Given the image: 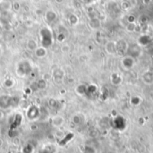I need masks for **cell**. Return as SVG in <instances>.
Listing matches in <instances>:
<instances>
[{
	"label": "cell",
	"mask_w": 153,
	"mask_h": 153,
	"mask_svg": "<svg viewBox=\"0 0 153 153\" xmlns=\"http://www.w3.org/2000/svg\"><path fill=\"white\" fill-rule=\"evenodd\" d=\"M39 37H40V43L41 46L48 48L49 47L52 46L54 38H53V33L51 30L48 27H43L39 30Z\"/></svg>",
	"instance_id": "cell-1"
},
{
	"label": "cell",
	"mask_w": 153,
	"mask_h": 153,
	"mask_svg": "<svg viewBox=\"0 0 153 153\" xmlns=\"http://www.w3.org/2000/svg\"><path fill=\"white\" fill-rule=\"evenodd\" d=\"M32 70H33L32 65L30 62L28 60H22L16 65V74L18 76L22 78L28 76L32 72Z\"/></svg>",
	"instance_id": "cell-2"
},
{
	"label": "cell",
	"mask_w": 153,
	"mask_h": 153,
	"mask_svg": "<svg viewBox=\"0 0 153 153\" xmlns=\"http://www.w3.org/2000/svg\"><path fill=\"white\" fill-rule=\"evenodd\" d=\"M142 54V48L140 44L138 43H133V44H128L127 51L126 56H129L133 58H137L141 56Z\"/></svg>",
	"instance_id": "cell-3"
},
{
	"label": "cell",
	"mask_w": 153,
	"mask_h": 153,
	"mask_svg": "<svg viewBox=\"0 0 153 153\" xmlns=\"http://www.w3.org/2000/svg\"><path fill=\"white\" fill-rule=\"evenodd\" d=\"M15 99L16 97H13L10 95H1L0 96V108H8L10 107H13V105H16L17 103H15Z\"/></svg>",
	"instance_id": "cell-4"
},
{
	"label": "cell",
	"mask_w": 153,
	"mask_h": 153,
	"mask_svg": "<svg viewBox=\"0 0 153 153\" xmlns=\"http://www.w3.org/2000/svg\"><path fill=\"white\" fill-rule=\"evenodd\" d=\"M40 116V110L39 108L35 105H30L28 107L26 111V117L29 121H36Z\"/></svg>",
	"instance_id": "cell-5"
},
{
	"label": "cell",
	"mask_w": 153,
	"mask_h": 153,
	"mask_svg": "<svg viewBox=\"0 0 153 153\" xmlns=\"http://www.w3.org/2000/svg\"><path fill=\"white\" fill-rule=\"evenodd\" d=\"M127 48H128L127 42L124 39H119L117 42V54H118L120 56H126Z\"/></svg>",
	"instance_id": "cell-6"
},
{
	"label": "cell",
	"mask_w": 153,
	"mask_h": 153,
	"mask_svg": "<svg viewBox=\"0 0 153 153\" xmlns=\"http://www.w3.org/2000/svg\"><path fill=\"white\" fill-rule=\"evenodd\" d=\"M12 19V14L9 11H3L0 13V22L4 26V28L7 27V25H10Z\"/></svg>",
	"instance_id": "cell-7"
},
{
	"label": "cell",
	"mask_w": 153,
	"mask_h": 153,
	"mask_svg": "<svg viewBox=\"0 0 153 153\" xmlns=\"http://www.w3.org/2000/svg\"><path fill=\"white\" fill-rule=\"evenodd\" d=\"M44 17H45V20H46L48 23H52V22H54L56 21V19H57V14H56V13L54 10L50 9V10H47V11H46V13H45V14H44Z\"/></svg>",
	"instance_id": "cell-8"
},
{
	"label": "cell",
	"mask_w": 153,
	"mask_h": 153,
	"mask_svg": "<svg viewBox=\"0 0 153 153\" xmlns=\"http://www.w3.org/2000/svg\"><path fill=\"white\" fill-rule=\"evenodd\" d=\"M106 51L110 55H117V42L113 40H109L105 44Z\"/></svg>",
	"instance_id": "cell-9"
},
{
	"label": "cell",
	"mask_w": 153,
	"mask_h": 153,
	"mask_svg": "<svg viewBox=\"0 0 153 153\" xmlns=\"http://www.w3.org/2000/svg\"><path fill=\"white\" fill-rule=\"evenodd\" d=\"M122 65L126 69L129 70V69L133 68L134 65V58H133L129 56H125L122 59Z\"/></svg>",
	"instance_id": "cell-10"
},
{
	"label": "cell",
	"mask_w": 153,
	"mask_h": 153,
	"mask_svg": "<svg viewBox=\"0 0 153 153\" xmlns=\"http://www.w3.org/2000/svg\"><path fill=\"white\" fill-rule=\"evenodd\" d=\"M65 120V118L62 117V116H55L52 119H51V123H52V126H55V127H61L64 126Z\"/></svg>",
	"instance_id": "cell-11"
},
{
	"label": "cell",
	"mask_w": 153,
	"mask_h": 153,
	"mask_svg": "<svg viewBox=\"0 0 153 153\" xmlns=\"http://www.w3.org/2000/svg\"><path fill=\"white\" fill-rule=\"evenodd\" d=\"M34 53H35V56H36L38 58H43V57H45V56H47L48 50H47L46 48H44V47L41 46V47H38V48L35 49Z\"/></svg>",
	"instance_id": "cell-12"
},
{
	"label": "cell",
	"mask_w": 153,
	"mask_h": 153,
	"mask_svg": "<svg viewBox=\"0 0 153 153\" xmlns=\"http://www.w3.org/2000/svg\"><path fill=\"white\" fill-rule=\"evenodd\" d=\"M143 80L144 82V83L151 85L153 83V73L152 71H148L146 73H144V74L143 75Z\"/></svg>",
	"instance_id": "cell-13"
},
{
	"label": "cell",
	"mask_w": 153,
	"mask_h": 153,
	"mask_svg": "<svg viewBox=\"0 0 153 153\" xmlns=\"http://www.w3.org/2000/svg\"><path fill=\"white\" fill-rule=\"evenodd\" d=\"M89 25L91 29L97 30L100 27V21L97 17H92L89 22Z\"/></svg>",
	"instance_id": "cell-14"
},
{
	"label": "cell",
	"mask_w": 153,
	"mask_h": 153,
	"mask_svg": "<svg viewBox=\"0 0 153 153\" xmlns=\"http://www.w3.org/2000/svg\"><path fill=\"white\" fill-rule=\"evenodd\" d=\"M38 48V44L36 42V40L30 39L27 41V48L31 50V51H35V49Z\"/></svg>",
	"instance_id": "cell-15"
},
{
	"label": "cell",
	"mask_w": 153,
	"mask_h": 153,
	"mask_svg": "<svg viewBox=\"0 0 153 153\" xmlns=\"http://www.w3.org/2000/svg\"><path fill=\"white\" fill-rule=\"evenodd\" d=\"M68 21H69V23L71 25L74 26V25H76L79 22V17L75 13H72V14H70V16L68 18Z\"/></svg>",
	"instance_id": "cell-16"
},
{
	"label": "cell",
	"mask_w": 153,
	"mask_h": 153,
	"mask_svg": "<svg viewBox=\"0 0 153 153\" xmlns=\"http://www.w3.org/2000/svg\"><path fill=\"white\" fill-rule=\"evenodd\" d=\"M12 8V3L10 2H5V1H2L0 3V9L1 12L3 11H9Z\"/></svg>",
	"instance_id": "cell-17"
},
{
	"label": "cell",
	"mask_w": 153,
	"mask_h": 153,
	"mask_svg": "<svg viewBox=\"0 0 153 153\" xmlns=\"http://www.w3.org/2000/svg\"><path fill=\"white\" fill-rule=\"evenodd\" d=\"M22 117L20 114H16L14 117H13V127L12 128H16L21 123H22Z\"/></svg>",
	"instance_id": "cell-18"
},
{
	"label": "cell",
	"mask_w": 153,
	"mask_h": 153,
	"mask_svg": "<svg viewBox=\"0 0 153 153\" xmlns=\"http://www.w3.org/2000/svg\"><path fill=\"white\" fill-rule=\"evenodd\" d=\"M14 85H15V82H14V80L12 79V78H7V79H5L4 82V86L5 88H7V89H11V88H13Z\"/></svg>",
	"instance_id": "cell-19"
},
{
	"label": "cell",
	"mask_w": 153,
	"mask_h": 153,
	"mask_svg": "<svg viewBox=\"0 0 153 153\" xmlns=\"http://www.w3.org/2000/svg\"><path fill=\"white\" fill-rule=\"evenodd\" d=\"M36 86H37V88H38L39 90H45V89L47 88L48 84H47V82H46L44 79H39V80L37 81Z\"/></svg>",
	"instance_id": "cell-20"
},
{
	"label": "cell",
	"mask_w": 153,
	"mask_h": 153,
	"mask_svg": "<svg viewBox=\"0 0 153 153\" xmlns=\"http://www.w3.org/2000/svg\"><path fill=\"white\" fill-rule=\"evenodd\" d=\"M72 122H73L74 125H76V126L81 125V124L82 123V118L81 115H80V114H76V115L73 116V117H72Z\"/></svg>",
	"instance_id": "cell-21"
},
{
	"label": "cell",
	"mask_w": 153,
	"mask_h": 153,
	"mask_svg": "<svg viewBox=\"0 0 153 153\" xmlns=\"http://www.w3.org/2000/svg\"><path fill=\"white\" fill-rule=\"evenodd\" d=\"M136 29V24L135 22H128V24L126 25V30L129 32H133Z\"/></svg>",
	"instance_id": "cell-22"
},
{
	"label": "cell",
	"mask_w": 153,
	"mask_h": 153,
	"mask_svg": "<svg viewBox=\"0 0 153 153\" xmlns=\"http://www.w3.org/2000/svg\"><path fill=\"white\" fill-rule=\"evenodd\" d=\"M48 106H49L50 108H57L58 102H57V100H56L55 99H50V100H48Z\"/></svg>",
	"instance_id": "cell-23"
},
{
	"label": "cell",
	"mask_w": 153,
	"mask_h": 153,
	"mask_svg": "<svg viewBox=\"0 0 153 153\" xmlns=\"http://www.w3.org/2000/svg\"><path fill=\"white\" fill-rule=\"evenodd\" d=\"M76 91H77V92L79 94H84V93L87 92V87L85 85H80V86L77 87Z\"/></svg>",
	"instance_id": "cell-24"
},
{
	"label": "cell",
	"mask_w": 153,
	"mask_h": 153,
	"mask_svg": "<svg viewBox=\"0 0 153 153\" xmlns=\"http://www.w3.org/2000/svg\"><path fill=\"white\" fill-rule=\"evenodd\" d=\"M34 150V147L31 144H27L24 148H23V153H32Z\"/></svg>",
	"instance_id": "cell-25"
},
{
	"label": "cell",
	"mask_w": 153,
	"mask_h": 153,
	"mask_svg": "<svg viewBox=\"0 0 153 153\" xmlns=\"http://www.w3.org/2000/svg\"><path fill=\"white\" fill-rule=\"evenodd\" d=\"M12 9L15 12H18L20 11L21 9V4L19 2H13L12 3Z\"/></svg>",
	"instance_id": "cell-26"
},
{
	"label": "cell",
	"mask_w": 153,
	"mask_h": 153,
	"mask_svg": "<svg viewBox=\"0 0 153 153\" xmlns=\"http://www.w3.org/2000/svg\"><path fill=\"white\" fill-rule=\"evenodd\" d=\"M56 39L59 41V42H63L65 39V34L64 32H59L57 35H56Z\"/></svg>",
	"instance_id": "cell-27"
},
{
	"label": "cell",
	"mask_w": 153,
	"mask_h": 153,
	"mask_svg": "<svg viewBox=\"0 0 153 153\" xmlns=\"http://www.w3.org/2000/svg\"><path fill=\"white\" fill-rule=\"evenodd\" d=\"M84 153H95V150L92 147L86 146L85 147V150H84Z\"/></svg>",
	"instance_id": "cell-28"
},
{
	"label": "cell",
	"mask_w": 153,
	"mask_h": 153,
	"mask_svg": "<svg viewBox=\"0 0 153 153\" xmlns=\"http://www.w3.org/2000/svg\"><path fill=\"white\" fill-rule=\"evenodd\" d=\"M69 50H70V48H69L68 45H65V46L62 47V51L63 52H68Z\"/></svg>",
	"instance_id": "cell-29"
},
{
	"label": "cell",
	"mask_w": 153,
	"mask_h": 153,
	"mask_svg": "<svg viewBox=\"0 0 153 153\" xmlns=\"http://www.w3.org/2000/svg\"><path fill=\"white\" fill-rule=\"evenodd\" d=\"M3 117H4V113L0 110V120L3 119Z\"/></svg>",
	"instance_id": "cell-30"
},
{
	"label": "cell",
	"mask_w": 153,
	"mask_h": 153,
	"mask_svg": "<svg viewBox=\"0 0 153 153\" xmlns=\"http://www.w3.org/2000/svg\"><path fill=\"white\" fill-rule=\"evenodd\" d=\"M64 1H65V0H56V3H59V4H60V3H63Z\"/></svg>",
	"instance_id": "cell-31"
},
{
	"label": "cell",
	"mask_w": 153,
	"mask_h": 153,
	"mask_svg": "<svg viewBox=\"0 0 153 153\" xmlns=\"http://www.w3.org/2000/svg\"><path fill=\"white\" fill-rule=\"evenodd\" d=\"M2 53H3V49H2V47H1V45H0V56H2Z\"/></svg>",
	"instance_id": "cell-32"
},
{
	"label": "cell",
	"mask_w": 153,
	"mask_h": 153,
	"mask_svg": "<svg viewBox=\"0 0 153 153\" xmlns=\"http://www.w3.org/2000/svg\"><path fill=\"white\" fill-rule=\"evenodd\" d=\"M152 67H153V57H152Z\"/></svg>",
	"instance_id": "cell-33"
},
{
	"label": "cell",
	"mask_w": 153,
	"mask_h": 153,
	"mask_svg": "<svg viewBox=\"0 0 153 153\" xmlns=\"http://www.w3.org/2000/svg\"><path fill=\"white\" fill-rule=\"evenodd\" d=\"M2 1H3V0H0V3H1V2H2Z\"/></svg>",
	"instance_id": "cell-34"
}]
</instances>
